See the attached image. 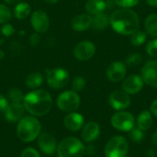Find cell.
<instances>
[{"label": "cell", "instance_id": "19", "mask_svg": "<svg viewBox=\"0 0 157 157\" xmlns=\"http://www.w3.org/2000/svg\"><path fill=\"white\" fill-rule=\"evenodd\" d=\"M92 24V17L86 14H80L73 17L71 25L75 31H85Z\"/></svg>", "mask_w": 157, "mask_h": 157}, {"label": "cell", "instance_id": "2", "mask_svg": "<svg viewBox=\"0 0 157 157\" xmlns=\"http://www.w3.org/2000/svg\"><path fill=\"white\" fill-rule=\"evenodd\" d=\"M52 99L51 95L43 89H37L28 93L23 99L25 109L33 116L46 115L52 109Z\"/></svg>", "mask_w": 157, "mask_h": 157}, {"label": "cell", "instance_id": "36", "mask_svg": "<svg viewBox=\"0 0 157 157\" xmlns=\"http://www.w3.org/2000/svg\"><path fill=\"white\" fill-rule=\"evenodd\" d=\"M8 105H9L8 100L3 95L0 94V112H5Z\"/></svg>", "mask_w": 157, "mask_h": 157}, {"label": "cell", "instance_id": "21", "mask_svg": "<svg viewBox=\"0 0 157 157\" xmlns=\"http://www.w3.org/2000/svg\"><path fill=\"white\" fill-rule=\"evenodd\" d=\"M109 17L104 13L96 14L92 17V28L96 30H103L105 29L109 25Z\"/></svg>", "mask_w": 157, "mask_h": 157}, {"label": "cell", "instance_id": "15", "mask_svg": "<svg viewBox=\"0 0 157 157\" xmlns=\"http://www.w3.org/2000/svg\"><path fill=\"white\" fill-rule=\"evenodd\" d=\"M144 86V79L137 75L128 76L122 83V88L127 94H136L142 90Z\"/></svg>", "mask_w": 157, "mask_h": 157}, {"label": "cell", "instance_id": "23", "mask_svg": "<svg viewBox=\"0 0 157 157\" xmlns=\"http://www.w3.org/2000/svg\"><path fill=\"white\" fill-rule=\"evenodd\" d=\"M43 83V75L40 72L29 74L26 78V86L29 88L40 87Z\"/></svg>", "mask_w": 157, "mask_h": 157}, {"label": "cell", "instance_id": "8", "mask_svg": "<svg viewBox=\"0 0 157 157\" xmlns=\"http://www.w3.org/2000/svg\"><path fill=\"white\" fill-rule=\"evenodd\" d=\"M46 78L51 87L59 89L67 85L69 81V74L63 68H53L47 70Z\"/></svg>", "mask_w": 157, "mask_h": 157}, {"label": "cell", "instance_id": "5", "mask_svg": "<svg viewBox=\"0 0 157 157\" xmlns=\"http://www.w3.org/2000/svg\"><path fill=\"white\" fill-rule=\"evenodd\" d=\"M129 150L127 140L122 136H116L111 138L105 146L106 157H125Z\"/></svg>", "mask_w": 157, "mask_h": 157}, {"label": "cell", "instance_id": "32", "mask_svg": "<svg viewBox=\"0 0 157 157\" xmlns=\"http://www.w3.org/2000/svg\"><path fill=\"white\" fill-rule=\"evenodd\" d=\"M146 52L150 56L157 57V39L151 40L146 46Z\"/></svg>", "mask_w": 157, "mask_h": 157}, {"label": "cell", "instance_id": "22", "mask_svg": "<svg viewBox=\"0 0 157 157\" xmlns=\"http://www.w3.org/2000/svg\"><path fill=\"white\" fill-rule=\"evenodd\" d=\"M153 123V119L151 116L150 111L144 110L137 118V126L142 131H147L150 129Z\"/></svg>", "mask_w": 157, "mask_h": 157}, {"label": "cell", "instance_id": "11", "mask_svg": "<svg viewBox=\"0 0 157 157\" xmlns=\"http://www.w3.org/2000/svg\"><path fill=\"white\" fill-rule=\"evenodd\" d=\"M142 78L147 85L157 87V61H150L142 69Z\"/></svg>", "mask_w": 157, "mask_h": 157}, {"label": "cell", "instance_id": "20", "mask_svg": "<svg viewBox=\"0 0 157 157\" xmlns=\"http://www.w3.org/2000/svg\"><path fill=\"white\" fill-rule=\"evenodd\" d=\"M85 7L89 14L96 15L102 13V11L106 8V3L104 0H88L86 3Z\"/></svg>", "mask_w": 157, "mask_h": 157}, {"label": "cell", "instance_id": "4", "mask_svg": "<svg viewBox=\"0 0 157 157\" xmlns=\"http://www.w3.org/2000/svg\"><path fill=\"white\" fill-rule=\"evenodd\" d=\"M84 154V144L75 137L65 138L57 146V155L59 157H82Z\"/></svg>", "mask_w": 157, "mask_h": 157}, {"label": "cell", "instance_id": "31", "mask_svg": "<svg viewBox=\"0 0 157 157\" xmlns=\"http://www.w3.org/2000/svg\"><path fill=\"white\" fill-rule=\"evenodd\" d=\"M144 131L140 130L139 128H133L132 131H131V133H130V137L131 139L133 141V142H141L144 139Z\"/></svg>", "mask_w": 157, "mask_h": 157}, {"label": "cell", "instance_id": "35", "mask_svg": "<svg viewBox=\"0 0 157 157\" xmlns=\"http://www.w3.org/2000/svg\"><path fill=\"white\" fill-rule=\"evenodd\" d=\"M14 32H15L14 28H13L12 25H10V24H5V25L3 26V28H2V33H3L5 36H6V37L11 36Z\"/></svg>", "mask_w": 157, "mask_h": 157}, {"label": "cell", "instance_id": "29", "mask_svg": "<svg viewBox=\"0 0 157 157\" xmlns=\"http://www.w3.org/2000/svg\"><path fill=\"white\" fill-rule=\"evenodd\" d=\"M143 60V57L141 54L139 53H133V54H131L127 57L126 59V64L130 67H132V66H136L138 64L141 63Z\"/></svg>", "mask_w": 157, "mask_h": 157}, {"label": "cell", "instance_id": "27", "mask_svg": "<svg viewBox=\"0 0 157 157\" xmlns=\"http://www.w3.org/2000/svg\"><path fill=\"white\" fill-rule=\"evenodd\" d=\"M145 40H146V34L141 30H137L133 34H132L131 42L133 46H141L145 42Z\"/></svg>", "mask_w": 157, "mask_h": 157}, {"label": "cell", "instance_id": "33", "mask_svg": "<svg viewBox=\"0 0 157 157\" xmlns=\"http://www.w3.org/2000/svg\"><path fill=\"white\" fill-rule=\"evenodd\" d=\"M114 2L119 6L128 8V7H132V6H135L136 4H138L140 2V0H114Z\"/></svg>", "mask_w": 157, "mask_h": 157}, {"label": "cell", "instance_id": "9", "mask_svg": "<svg viewBox=\"0 0 157 157\" xmlns=\"http://www.w3.org/2000/svg\"><path fill=\"white\" fill-rule=\"evenodd\" d=\"M95 52L96 47L94 43L88 40L79 42L74 50V55L79 61H87L91 59Z\"/></svg>", "mask_w": 157, "mask_h": 157}, {"label": "cell", "instance_id": "41", "mask_svg": "<svg viewBox=\"0 0 157 157\" xmlns=\"http://www.w3.org/2000/svg\"><path fill=\"white\" fill-rule=\"evenodd\" d=\"M147 156H148V157H155V152H154V150H148V152H147Z\"/></svg>", "mask_w": 157, "mask_h": 157}, {"label": "cell", "instance_id": "13", "mask_svg": "<svg viewBox=\"0 0 157 157\" xmlns=\"http://www.w3.org/2000/svg\"><path fill=\"white\" fill-rule=\"evenodd\" d=\"M127 73V67L124 63L114 62L109 64L107 69V76L111 82H119L122 80Z\"/></svg>", "mask_w": 157, "mask_h": 157}, {"label": "cell", "instance_id": "38", "mask_svg": "<svg viewBox=\"0 0 157 157\" xmlns=\"http://www.w3.org/2000/svg\"><path fill=\"white\" fill-rule=\"evenodd\" d=\"M149 6H157V0H146Z\"/></svg>", "mask_w": 157, "mask_h": 157}, {"label": "cell", "instance_id": "6", "mask_svg": "<svg viewBox=\"0 0 157 157\" xmlns=\"http://www.w3.org/2000/svg\"><path fill=\"white\" fill-rule=\"evenodd\" d=\"M57 107L66 112H73L80 105V98L75 91H65L57 98Z\"/></svg>", "mask_w": 157, "mask_h": 157}, {"label": "cell", "instance_id": "3", "mask_svg": "<svg viewBox=\"0 0 157 157\" xmlns=\"http://www.w3.org/2000/svg\"><path fill=\"white\" fill-rule=\"evenodd\" d=\"M41 125L40 121L32 117L26 116L18 121L17 126V137L24 143L34 141L40 133Z\"/></svg>", "mask_w": 157, "mask_h": 157}, {"label": "cell", "instance_id": "30", "mask_svg": "<svg viewBox=\"0 0 157 157\" xmlns=\"http://www.w3.org/2000/svg\"><path fill=\"white\" fill-rule=\"evenodd\" d=\"M86 86V80L82 76L75 77L72 82V87L75 92L82 91Z\"/></svg>", "mask_w": 157, "mask_h": 157}, {"label": "cell", "instance_id": "16", "mask_svg": "<svg viewBox=\"0 0 157 157\" xmlns=\"http://www.w3.org/2000/svg\"><path fill=\"white\" fill-rule=\"evenodd\" d=\"M25 108L21 103H10L4 112V116L8 122H17L23 118Z\"/></svg>", "mask_w": 157, "mask_h": 157}, {"label": "cell", "instance_id": "26", "mask_svg": "<svg viewBox=\"0 0 157 157\" xmlns=\"http://www.w3.org/2000/svg\"><path fill=\"white\" fill-rule=\"evenodd\" d=\"M7 98L11 103H21L24 99V95L20 89L11 88L7 93Z\"/></svg>", "mask_w": 157, "mask_h": 157}, {"label": "cell", "instance_id": "18", "mask_svg": "<svg viewBox=\"0 0 157 157\" xmlns=\"http://www.w3.org/2000/svg\"><path fill=\"white\" fill-rule=\"evenodd\" d=\"M100 134V127L95 121L87 122L82 131V139L86 143H91L96 141Z\"/></svg>", "mask_w": 157, "mask_h": 157}, {"label": "cell", "instance_id": "34", "mask_svg": "<svg viewBox=\"0 0 157 157\" xmlns=\"http://www.w3.org/2000/svg\"><path fill=\"white\" fill-rule=\"evenodd\" d=\"M20 157H40V154L37 152V150H35L32 147H28L26 148L22 153Z\"/></svg>", "mask_w": 157, "mask_h": 157}, {"label": "cell", "instance_id": "28", "mask_svg": "<svg viewBox=\"0 0 157 157\" xmlns=\"http://www.w3.org/2000/svg\"><path fill=\"white\" fill-rule=\"evenodd\" d=\"M11 18V11L10 9L5 6L0 4V24H5Z\"/></svg>", "mask_w": 157, "mask_h": 157}, {"label": "cell", "instance_id": "25", "mask_svg": "<svg viewBox=\"0 0 157 157\" xmlns=\"http://www.w3.org/2000/svg\"><path fill=\"white\" fill-rule=\"evenodd\" d=\"M30 13V6L27 3H18L15 9H14V14L16 17L18 19H24L26 18Z\"/></svg>", "mask_w": 157, "mask_h": 157}, {"label": "cell", "instance_id": "14", "mask_svg": "<svg viewBox=\"0 0 157 157\" xmlns=\"http://www.w3.org/2000/svg\"><path fill=\"white\" fill-rule=\"evenodd\" d=\"M31 24L37 32H45L50 26V19L42 10L35 11L31 16Z\"/></svg>", "mask_w": 157, "mask_h": 157}, {"label": "cell", "instance_id": "42", "mask_svg": "<svg viewBox=\"0 0 157 157\" xmlns=\"http://www.w3.org/2000/svg\"><path fill=\"white\" fill-rule=\"evenodd\" d=\"M47 3H50V4H54V3H56L58 0H45Z\"/></svg>", "mask_w": 157, "mask_h": 157}, {"label": "cell", "instance_id": "24", "mask_svg": "<svg viewBox=\"0 0 157 157\" xmlns=\"http://www.w3.org/2000/svg\"><path fill=\"white\" fill-rule=\"evenodd\" d=\"M144 28L149 35L152 37H157V14H151L147 17Z\"/></svg>", "mask_w": 157, "mask_h": 157}, {"label": "cell", "instance_id": "40", "mask_svg": "<svg viewBox=\"0 0 157 157\" xmlns=\"http://www.w3.org/2000/svg\"><path fill=\"white\" fill-rule=\"evenodd\" d=\"M5 2H6L7 4H10V5H14V4H17L18 3L20 0H4Z\"/></svg>", "mask_w": 157, "mask_h": 157}, {"label": "cell", "instance_id": "7", "mask_svg": "<svg viewBox=\"0 0 157 157\" xmlns=\"http://www.w3.org/2000/svg\"><path fill=\"white\" fill-rule=\"evenodd\" d=\"M111 124L118 131L131 132L134 128L135 119L132 113L126 111H121L112 116Z\"/></svg>", "mask_w": 157, "mask_h": 157}, {"label": "cell", "instance_id": "37", "mask_svg": "<svg viewBox=\"0 0 157 157\" xmlns=\"http://www.w3.org/2000/svg\"><path fill=\"white\" fill-rule=\"evenodd\" d=\"M151 111H152V113L157 117V99H155L154 102H153V104H152V106H151Z\"/></svg>", "mask_w": 157, "mask_h": 157}, {"label": "cell", "instance_id": "10", "mask_svg": "<svg viewBox=\"0 0 157 157\" xmlns=\"http://www.w3.org/2000/svg\"><path fill=\"white\" fill-rule=\"evenodd\" d=\"M109 104L116 110H122L131 105V98L129 94L122 91H114L110 94L109 98Z\"/></svg>", "mask_w": 157, "mask_h": 157}, {"label": "cell", "instance_id": "12", "mask_svg": "<svg viewBox=\"0 0 157 157\" xmlns=\"http://www.w3.org/2000/svg\"><path fill=\"white\" fill-rule=\"evenodd\" d=\"M38 144L42 153L52 155L57 151V143L54 137L49 132H42L38 139Z\"/></svg>", "mask_w": 157, "mask_h": 157}, {"label": "cell", "instance_id": "39", "mask_svg": "<svg viewBox=\"0 0 157 157\" xmlns=\"http://www.w3.org/2000/svg\"><path fill=\"white\" fill-rule=\"evenodd\" d=\"M152 141H153V144H154L155 146H157V131L155 132V133H154Z\"/></svg>", "mask_w": 157, "mask_h": 157}, {"label": "cell", "instance_id": "17", "mask_svg": "<svg viewBox=\"0 0 157 157\" xmlns=\"http://www.w3.org/2000/svg\"><path fill=\"white\" fill-rule=\"evenodd\" d=\"M65 128L70 132H77L84 125V117L77 112H71L65 116L63 121Z\"/></svg>", "mask_w": 157, "mask_h": 157}, {"label": "cell", "instance_id": "43", "mask_svg": "<svg viewBox=\"0 0 157 157\" xmlns=\"http://www.w3.org/2000/svg\"><path fill=\"white\" fill-rule=\"evenodd\" d=\"M4 57H5V53H4V52H3V51H0V60H2Z\"/></svg>", "mask_w": 157, "mask_h": 157}, {"label": "cell", "instance_id": "1", "mask_svg": "<svg viewBox=\"0 0 157 157\" xmlns=\"http://www.w3.org/2000/svg\"><path fill=\"white\" fill-rule=\"evenodd\" d=\"M112 29L121 35H132L138 30L140 20L138 15L130 8L115 11L109 20Z\"/></svg>", "mask_w": 157, "mask_h": 157}]
</instances>
